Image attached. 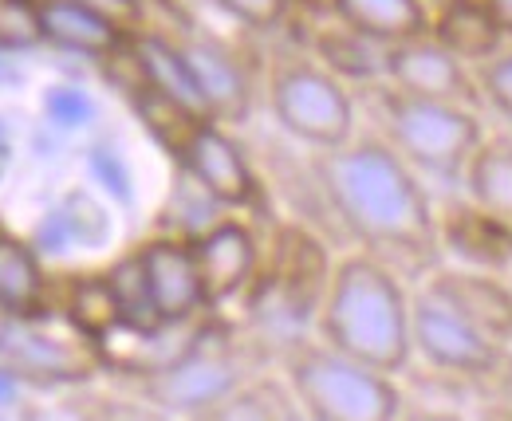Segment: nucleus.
Instances as JSON below:
<instances>
[{
  "mask_svg": "<svg viewBox=\"0 0 512 421\" xmlns=\"http://www.w3.org/2000/svg\"><path fill=\"white\" fill-rule=\"evenodd\" d=\"M308 166L323 205L359 252L418 280L446 264L426 178H418L379 134H355L339 150H316Z\"/></svg>",
  "mask_w": 512,
  "mask_h": 421,
  "instance_id": "1",
  "label": "nucleus"
},
{
  "mask_svg": "<svg viewBox=\"0 0 512 421\" xmlns=\"http://www.w3.org/2000/svg\"><path fill=\"white\" fill-rule=\"evenodd\" d=\"M312 335L383 374H406L414 362V292L406 276L359 248L339 256Z\"/></svg>",
  "mask_w": 512,
  "mask_h": 421,
  "instance_id": "2",
  "label": "nucleus"
},
{
  "mask_svg": "<svg viewBox=\"0 0 512 421\" xmlns=\"http://www.w3.org/2000/svg\"><path fill=\"white\" fill-rule=\"evenodd\" d=\"M276 359L304 421H398L406 406L394 374L351 359L316 335H284Z\"/></svg>",
  "mask_w": 512,
  "mask_h": 421,
  "instance_id": "3",
  "label": "nucleus"
},
{
  "mask_svg": "<svg viewBox=\"0 0 512 421\" xmlns=\"http://www.w3.org/2000/svg\"><path fill=\"white\" fill-rule=\"evenodd\" d=\"M371 111H375L371 134H379L418 178L461 181L477 146L489 134L481 111L473 107L402 95L386 83L371 87Z\"/></svg>",
  "mask_w": 512,
  "mask_h": 421,
  "instance_id": "4",
  "label": "nucleus"
},
{
  "mask_svg": "<svg viewBox=\"0 0 512 421\" xmlns=\"http://www.w3.org/2000/svg\"><path fill=\"white\" fill-rule=\"evenodd\" d=\"M414 359L477 402H512V347L485 335L453 307L414 292Z\"/></svg>",
  "mask_w": 512,
  "mask_h": 421,
  "instance_id": "5",
  "label": "nucleus"
},
{
  "mask_svg": "<svg viewBox=\"0 0 512 421\" xmlns=\"http://www.w3.org/2000/svg\"><path fill=\"white\" fill-rule=\"evenodd\" d=\"M272 122L300 146L339 150L359 134V103L351 83L327 71L316 56H280L264 83Z\"/></svg>",
  "mask_w": 512,
  "mask_h": 421,
  "instance_id": "6",
  "label": "nucleus"
},
{
  "mask_svg": "<svg viewBox=\"0 0 512 421\" xmlns=\"http://www.w3.org/2000/svg\"><path fill=\"white\" fill-rule=\"evenodd\" d=\"M253 374H260V359L253 351L245 343L229 339L225 331L209 327V331H197V339H190L178 355L150 366L146 374H127L115 382H123L134 394L150 398L154 406L186 421L201 414L205 406H213L217 398H225L233 386H241Z\"/></svg>",
  "mask_w": 512,
  "mask_h": 421,
  "instance_id": "7",
  "label": "nucleus"
},
{
  "mask_svg": "<svg viewBox=\"0 0 512 421\" xmlns=\"http://www.w3.org/2000/svg\"><path fill=\"white\" fill-rule=\"evenodd\" d=\"M48 319V315H44ZM44 319H0V362L8 374H20L40 386H83L107 370V351L67 323L48 331Z\"/></svg>",
  "mask_w": 512,
  "mask_h": 421,
  "instance_id": "8",
  "label": "nucleus"
},
{
  "mask_svg": "<svg viewBox=\"0 0 512 421\" xmlns=\"http://www.w3.org/2000/svg\"><path fill=\"white\" fill-rule=\"evenodd\" d=\"M174 158L182 174L213 201L225 209H256L264 201V185L256 174L253 158L237 142V134L225 122H193L178 138Z\"/></svg>",
  "mask_w": 512,
  "mask_h": 421,
  "instance_id": "9",
  "label": "nucleus"
},
{
  "mask_svg": "<svg viewBox=\"0 0 512 421\" xmlns=\"http://www.w3.org/2000/svg\"><path fill=\"white\" fill-rule=\"evenodd\" d=\"M331 268H335V260L327 256V248L308 229L284 225L276 233V241H272L268 264L260 268L253 296L256 300L264 296V300L276 303L272 311L280 319H288V323H308L320 311Z\"/></svg>",
  "mask_w": 512,
  "mask_h": 421,
  "instance_id": "10",
  "label": "nucleus"
},
{
  "mask_svg": "<svg viewBox=\"0 0 512 421\" xmlns=\"http://www.w3.org/2000/svg\"><path fill=\"white\" fill-rule=\"evenodd\" d=\"M383 83L402 95H418V99L457 103V107H473V111L485 107L473 67L446 52L434 36H418V40L386 48Z\"/></svg>",
  "mask_w": 512,
  "mask_h": 421,
  "instance_id": "11",
  "label": "nucleus"
},
{
  "mask_svg": "<svg viewBox=\"0 0 512 421\" xmlns=\"http://www.w3.org/2000/svg\"><path fill=\"white\" fill-rule=\"evenodd\" d=\"M190 241L209 307H225L241 296H253L260 268H264V252H260V237L249 221L221 217V221L205 225L201 233H193Z\"/></svg>",
  "mask_w": 512,
  "mask_h": 421,
  "instance_id": "12",
  "label": "nucleus"
},
{
  "mask_svg": "<svg viewBox=\"0 0 512 421\" xmlns=\"http://www.w3.org/2000/svg\"><path fill=\"white\" fill-rule=\"evenodd\" d=\"M138 256H142L146 288H150V303H154L162 331L190 327L209 311V296L201 284V268H197L190 237H150L138 244Z\"/></svg>",
  "mask_w": 512,
  "mask_h": 421,
  "instance_id": "13",
  "label": "nucleus"
},
{
  "mask_svg": "<svg viewBox=\"0 0 512 421\" xmlns=\"http://www.w3.org/2000/svg\"><path fill=\"white\" fill-rule=\"evenodd\" d=\"M32 12L40 44L79 60H119L130 52V40L138 32L115 12L83 0H32Z\"/></svg>",
  "mask_w": 512,
  "mask_h": 421,
  "instance_id": "14",
  "label": "nucleus"
},
{
  "mask_svg": "<svg viewBox=\"0 0 512 421\" xmlns=\"http://www.w3.org/2000/svg\"><path fill=\"white\" fill-rule=\"evenodd\" d=\"M186 60H190V71L197 79V91L205 99V111L213 122H225V126H241L249 122L253 115V99H256V87H253V75L245 60L221 44L217 36H182L178 40Z\"/></svg>",
  "mask_w": 512,
  "mask_h": 421,
  "instance_id": "15",
  "label": "nucleus"
},
{
  "mask_svg": "<svg viewBox=\"0 0 512 421\" xmlns=\"http://www.w3.org/2000/svg\"><path fill=\"white\" fill-rule=\"evenodd\" d=\"M422 292L453 307L461 319H469L485 335H493V339L512 347V284L501 272L438 264L422 280Z\"/></svg>",
  "mask_w": 512,
  "mask_h": 421,
  "instance_id": "16",
  "label": "nucleus"
},
{
  "mask_svg": "<svg viewBox=\"0 0 512 421\" xmlns=\"http://www.w3.org/2000/svg\"><path fill=\"white\" fill-rule=\"evenodd\" d=\"M127 60L134 63V75H138V87L146 91V99H154V103H162V107H170L193 122L209 119L190 60L174 36H166L158 28H138L130 40Z\"/></svg>",
  "mask_w": 512,
  "mask_h": 421,
  "instance_id": "17",
  "label": "nucleus"
},
{
  "mask_svg": "<svg viewBox=\"0 0 512 421\" xmlns=\"http://www.w3.org/2000/svg\"><path fill=\"white\" fill-rule=\"evenodd\" d=\"M438 241L446 264L481 268V272H505L512 264V225L469 197L438 209Z\"/></svg>",
  "mask_w": 512,
  "mask_h": 421,
  "instance_id": "18",
  "label": "nucleus"
},
{
  "mask_svg": "<svg viewBox=\"0 0 512 421\" xmlns=\"http://www.w3.org/2000/svg\"><path fill=\"white\" fill-rule=\"evenodd\" d=\"M48 296L52 280L40 248L12 229H0V319H44Z\"/></svg>",
  "mask_w": 512,
  "mask_h": 421,
  "instance_id": "19",
  "label": "nucleus"
},
{
  "mask_svg": "<svg viewBox=\"0 0 512 421\" xmlns=\"http://www.w3.org/2000/svg\"><path fill=\"white\" fill-rule=\"evenodd\" d=\"M430 36L469 67L493 60L497 52L509 48V40L485 0H434Z\"/></svg>",
  "mask_w": 512,
  "mask_h": 421,
  "instance_id": "20",
  "label": "nucleus"
},
{
  "mask_svg": "<svg viewBox=\"0 0 512 421\" xmlns=\"http://www.w3.org/2000/svg\"><path fill=\"white\" fill-rule=\"evenodd\" d=\"M331 16L347 28H355L359 36L394 48L418 36H430L434 12L426 0H327Z\"/></svg>",
  "mask_w": 512,
  "mask_h": 421,
  "instance_id": "21",
  "label": "nucleus"
},
{
  "mask_svg": "<svg viewBox=\"0 0 512 421\" xmlns=\"http://www.w3.org/2000/svg\"><path fill=\"white\" fill-rule=\"evenodd\" d=\"M186 421H304V410L280 370H260Z\"/></svg>",
  "mask_w": 512,
  "mask_h": 421,
  "instance_id": "22",
  "label": "nucleus"
},
{
  "mask_svg": "<svg viewBox=\"0 0 512 421\" xmlns=\"http://www.w3.org/2000/svg\"><path fill=\"white\" fill-rule=\"evenodd\" d=\"M60 414L67 421H182L170 410L154 406L150 398L134 394L123 382L99 386V382H83V386H67L60 390Z\"/></svg>",
  "mask_w": 512,
  "mask_h": 421,
  "instance_id": "23",
  "label": "nucleus"
},
{
  "mask_svg": "<svg viewBox=\"0 0 512 421\" xmlns=\"http://www.w3.org/2000/svg\"><path fill=\"white\" fill-rule=\"evenodd\" d=\"M312 56L335 71L343 83H363V87H375L383 83V60H386V48L359 36L355 28L347 24H327L312 36Z\"/></svg>",
  "mask_w": 512,
  "mask_h": 421,
  "instance_id": "24",
  "label": "nucleus"
},
{
  "mask_svg": "<svg viewBox=\"0 0 512 421\" xmlns=\"http://www.w3.org/2000/svg\"><path fill=\"white\" fill-rule=\"evenodd\" d=\"M461 185L469 201L512 225V134H485Z\"/></svg>",
  "mask_w": 512,
  "mask_h": 421,
  "instance_id": "25",
  "label": "nucleus"
},
{
  "mask_svg": "<svg viewBox=\"0 0 512 421\" xmlns=\"http://www.w3.org/2000/svg\"><path fill=\"white\" fill-rule=\"evenodd\" d=\"M107 284H111V296L119 303V323H123V331L146 335V339L166 335L162 323H158V315H154V303H150V288H146V272H142L138 248L127 252L119 264L107 268Z\"/></svg>",
  "mask_w": 512,
  "mask_h": 421,
  "instance_id": "26",
  "label": "nucleus"
},
{
  "mask_svg": "<svg viewBox=\"0 0 512 421\" xmlns=\"http://www.w3.org/2000/svg\"><path fill=\"white\" fill-rule=\"evenodd\" d=\"M477 75V91H481V103L497 115H505L512 122V44L505 52H497L493 60L477 63L473 67Z\"/></svg>",
  "mask_w": 512,
  "mask_h": 421,
  "instance_id": "27",
  "label": "nucleus"
},
{
  "mask_svg": "<svg viewBox=\"0 0 512 421\" xmlns=\"http://www.w3.org/2000/svg\"><path fill=\"white\" fill-rule=\"evenodd\" d=\"M209 4L249 32H276L292 12V0H209Z\"/></svg>",
  "mask_w": 512,
  "mask_h": 421,
  "instance_id": "28",
  "label": "nucleus"
},
{
  "mask_svg": "<svg viewBox=\"0 0 512 421\" xmlns=\"http://www.w3.org/2000/svg\"><path fill=\"white\" fill-rule=\"evenodd\" d=\"M40 48V28L32 0H0V52Z\"/></svg>",
  "mask_w": 512,
  "mask_h": 421,
  "instance_id": "29",
  "label": "nucleus"
},
{
  "mask_svg": "<svg viewBox=\"0 0 512 421\" xmlns=\"http://www.w3.org/2000/svg\"><path fill=\"white\" fill-rule=\"evenodd\" d=\"M44 107H48V115H52V119H87V115H91L87 95H83V91H75V87H56V91H48Z\"/></svg>",
  "mask_w": 512,
  "mask_h": 421,
  "instance_id": "30",
  "label": "nucleus"
},
{
  "mask_svg": "<svg viewBox=\"0 0 512 421\" xmlns=\"http://www.w3.org/2000/svg\"><path fill=\"white\" fill-rule=\"evenodd\" d=\"M398 421H469V414H457V410H446V406H422V402L406 398Z\"/></svg>",
  "mask_w": 512,
  "mask_h": 421,
  "instance_id": "31",
  "label": "nucleus"
},
{
  "mask_svg": "<svg viewBox=\"0 0 512 421\" xmlns=\"http://www.w3.org/2000/svg\"><path fill=\"white\" fill-rule=\"evenodd\" d=\"M83 4L107 8V12H115L119 20L134 24V28H142V16H146V4H142V0H83Z\"/></svg>",
  "mask_w": 512,
  "mask_h": 421,
  "instance_id": "32",
  "label": "nucleus"
},
{
  "mask_svg": "<svg viewBox=\"0 0 512 421\" xmlns=\"http://www.w3.org/2000/svg\"><path fill=\"white\" fill-rule=\"evenodd\" d=\"M469 421H512V402H477Z\"/></svg>",
  "mask_w": 512,
  "mask_h": 421,
  "instance_id": "33",
  "label": "nucleus"
},
{
  "mask_svg": "<svg viewBox=\"0 0 512 421\" xmlns=\"http://www.w3.org/2000/svg\"><path fill=\"white\" fill-rule=\"evenodd\" d=\"M485 4L493 8V16H497V24H501L505 40L512 44V0H485Z\"/></svg>",
  "mask_w": 512,
  "mask_h": 421,
  "instance_id": "34",
  "label": "nucleus"
}]
</instances>
